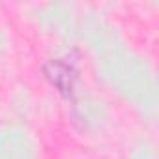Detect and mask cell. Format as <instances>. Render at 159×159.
Wrapping results in <instances>:
<instances>
[{"label":"cell","instance_id":"1","mask_svg":"<svg viewBox=\"0 0 159 159\" xmlns=\"http://www.w3.org/2000/svg\"><path fill=\"white\" fill-rule=\"evenodd\" d=\"M43 75L47 81L64 96V98H71L75 92V83H77V73L71 66H67L62 60H49L43 64L41 67Z\"/></svg>","mask_w":159,"mask_h":159}]
</instances>
